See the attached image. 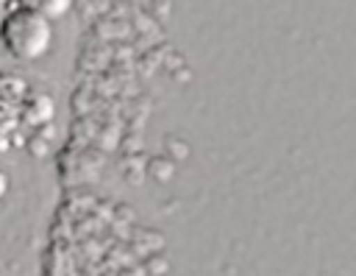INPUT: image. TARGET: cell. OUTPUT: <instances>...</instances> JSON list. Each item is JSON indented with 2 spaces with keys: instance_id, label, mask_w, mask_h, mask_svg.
Masks as SVG:
<instances>
[{
  "instance_id": "obj_1",
  "label": "cell",
  "mask_w": 356,
  "mask_h": 276,
  "mask_svg": "<svg viewBox=\"0 0 356 276\" xmlns=\"http://www.w3.org/2000/svg\"><path fill=\"white\" fill-rule=\"evenodd\" d=\"M0 45L14 61L33 64L44 59L53 45V22L17 6L0 20Z\"/></svg>"
},
{
  "instance_id": "obj_2",
  "label": "cell",
  "mask_w": 356,
  "mask_h": 276,
  "mask_svg": "<svg viewBox=\"0 0 356 276\" xmlns=\"http://www.w3.org/2000/svg\"><path fill=\"white\" fill-rule=\"evenodd\" d=\"M53 114H56V103L44 92H28L17 103V117L22 128H44V123H50Z\"/></svg>"
},
{
  "instance_id": "obj_3",
  "label": "cell",
  "mask_w": 356,
  "mask_h": 276,
  "mask_svg": "<svg viewBox=\"0 0 356 276\" xmlns=\"http://www.w3.org/2000/svg\"><path fill=\"white\" fill-rule=\"evenodd\" d=\"M22 139V125L17 117V106H3L0 103V153H8L19 148Z\"/></svg>"
},
{
  "instance_id": "obj_4",
  "label": "cell",
  "mask_w": 356,
  "mask_h": 276,
  "mask_svg": "<svg viewBox=\"0 0 356 276\" xmlns=\"http://www.w3.org/2000/svg\"><path fill=\"white\" fill-rule=\"evenodd\" d=\"M31 92L28 81L11 70H0V103L3 106H17L25 95Z\"/></svg>"
},
{
  "instance_id": "obj_5",
  "label": "cell",
  "mask_w": 356,
  "mask_h": 276,
  "mask_svg": "<svg viewBox=\"0 0 356 276\" xmlns=\"http://www.w3.org/2000/svg\"><path fill=\"white\" fill-rule=\"evenodd\" d=\"M14 3L25 11H33V14L50 20V22H56L72 11V0H14Z\"/></svg>"
},
{
  "instance_id": "obj_6",
  "label": "cell",
  "mask_w": 356,
  "mask_h": 276,
  "mask_svg": "<svg viewBox=\"0 0 356 276\" xmlns=\"http://www.w3.org/2000/svg\"><path fill=\"white\" fill-rule=\"evenodd\" d=\"M6 192H8V176H6V170H0V201L6 198Z\"/></svg>"
},
{
  "instance_id": "obj_7",
  "label": "cell",
  "mask_w": 356,
  "mask_h": 276,
  "mask_svg": "<svg viewBox=\"0 0 356 276\" xmlns=\"http://www.w3.org/2000/svg\"><path fill=\"white\" fill-rule=\"evenodd\" d=\"M0 3H6V0H0Z\"/></svg>"
}]
</instances>
